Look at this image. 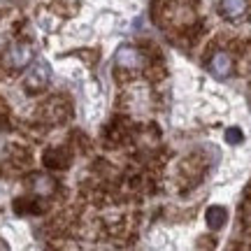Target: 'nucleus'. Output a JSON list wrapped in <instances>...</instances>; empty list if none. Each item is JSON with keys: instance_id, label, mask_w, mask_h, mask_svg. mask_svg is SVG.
<instances>
[{"instance_id": "nucleus-9", "label": "nucleus", "mask_w": 251, "mask_h": 251, "mask_svg": "<svg viewBox=\"0 0 251 251\" xmlns=\"http://www.w3.org/2000/svg\"><path fill=\"white\" fill-rule=\"evenodd\" d=\"M240 140H242L240 130H228V142H240Z\"/></svg>"}, {"instance_id": "nucleus-8", "label": "nucleus", "mask_w": 251, "mask_h": 251, "mask_svg": "<svg viewBox=\"0 0 251 251\" xmlns=\"http://www.w3.org/2000/svg\"><path fill=\"white\" fill-rule=\"evenodd\" d=\"M45 163L49 165V168H65L68 158H65V156H61V153L56 151V149H51V151L45 153Z\"/></svg>"}, {"instance_id": "nucleus-7", "label": "nucleus", "mask_w": 251, "mask_h": 251, "mask_svg": "<svg viewBox=\"0 0 251 251\" xmlns=\"http://www.w3.org/2000/svg\"><path fill=\"white\" fill-rule=\"evenodd\" d=\"M35 184H33V188H35L40 196H49L51 191H54V179L51 177H35Z\"/></svg>"}, {"instance_id": "nucleus-1", "label": "nucleus", "mask_w": 251, "mask_h": 251, "mask_svg": "<svg viewBox=\"0 0 251 251\" xmlns=\"http://www.w3.org/2000/svg\"><path fill=\"white\" fill-rule=\"evenodd\" d=\"M33 61V49L30 45H24V42H19V45H12L7 51V65L12 70H24L28 68Z\"/></svg>"}, {"instance_id": "nucleus-3", "label": "nucleus", "mask_w": 251, "mask_h": 251, "mask_svg": "<svg viewBox=\"0 0 251 251\" xmlns=\"http://www.w3.org/2000/svg\"><path fill=\"white\" fill-rule=\"evenodd\" d=\"M117 65L124 70H137L142 65V54L135 47H121L117 54Z\"/></svg>"}, {"instance_id": "nucleus-5", "label": "nucleus", "mask_w": 251, "mask_h": 251, "mask_svg": "<svg viewBox=\"0 0 251 251\" xmlns=\"http://www.w3.org/2000/svg\"><path fill=\"white\" fill-rule=\"evenodd\" d=\"M247 0H221L219 2V12H221V17L226 19H240L247 14Z\"/></svg>"}, {"instance_id": "nucleus-4", "label": "nucleus", "mask_w": 251, "mask_h": 251, "mask_svg": "<svg viewBox=\"0 0 251 251\" xmlns=\"http://www.w3.org/2000/svg\"><path fill=\"white\" fill-rule=\"evenodd\" d=\"M209 70L214 72L216 77H228V75L233 72V58H230V54L216 51V54L212 56V61H209Z\"/></svg>"}, {"instance_id": "nucleus-6", "label": "nucleus", "mask_w": 251, "mask_h": 251, "mask_svg": "<svg viewBox=\"0 0 251 251\" xmlns=\"http://www.w3.org/2000/svg\"><path fill=\"white\" fill-rule=\"evenodd\" d=\"M226 221V209L224 207H209L207 209V224L212 228H221Z\"/></svg>"}, {"instance_id": "nucleus-2", "label": "nucleus", "mask_w": 251, "mask_h": 251, "mask_svg": "<svg viewBox=\"0 0 251 251\" xmlns=\"http://www.w3.org/2000/svg\"><path fill=\"white\" fill-rule=\"evenodd\" d=\"M24 84H26L28 91H33V93H37V91H42L49 84V68H47L45 63H37L33 70H28L26 79H24Z\"/></svg>"}]
</instances>
